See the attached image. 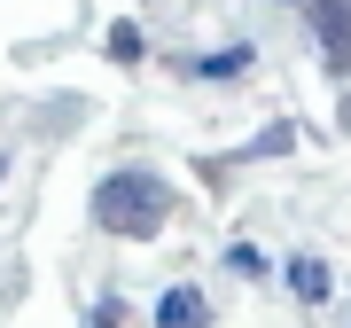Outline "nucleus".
I'll list each match as a JSON object with an SVG mask.
<instances>
[{
	"label": "nucleus",
	"mask_w": 351,
	"mask_h": 328,
	"mask_svg": "<svg viewBox=\"0 0 351 328\" xmlns=\"http://www.w3.org/2000/svg\"><path fill=\"white\" fill-rule=\"evenodd\" d=\"M164 219H172V188L156 172H110L94 188V227L110 235H156Z\"/></svg>",
	"instance_id": "1"
},
{
	"label": "nucleus",
	"mask_w": 351,
	"mask_h": 328,
	"mask_svg": "<svg viewBox=\"0 0 351 328\" xmlns=\"http://www.w3.org/2000/svg\"><path fill=\"white\" fill-rule=\"evenodd\" d=\"M313 24H320L328 71H351V0H313Z\"/></svg>",
	"instance_id": "2"
},
{
	"label": "nucleus",
	"mask_w": 351,
	"mask_h": 328,
	"mask_svg": "<svg viewBox=\"0 0 351 328\" xmlns=\"http://www.w3.org/2000/svg\"><path fill=\"white\" fill-rule=\"evenodd\" d=\"M156 328H211V305H203V290H164L156 297Z\"/></svg>",
	"instance_id": "3"
},
{
	"label": "nucleus",
	"mask_w": 351,
	"mask_h": 328,
	"mask_svg": "<svg viewBox=\"0 0 351 328\" xmlns=\"http://www.w3.org/2000/svg\"><path fill=\"white\" fill-rule=\"evenodd\" d=\"M289 281H297V297H304V305H328V290H336L320 258H289Z\"/></svg>",
	"instance_id": "4"
},
{
	"label": "nucleus",
	"mask_w": 351,
	"mask_h": 328,
	"mask_svg": "<svg viewBox=\"0 0 351 328\" xmlns=\"http://www.w3.org/2000/svg\"><path fill=\"white\" fill-rule=\"evenodd\" d=\"M141 47H149L141 24H117V32H110V55H117V63H141Z\"/></svg>",
	"instance_id": "5"
},
{
	"label": "nucleus",
	"mask_w": 351,
	"mask_h": 328,
	"mask_svg": "<svg viewBox=\"0 0 351 328\" xmlns=\"http://www.w3.org/2000/svg\"><path fill=\"white\" fill-rule=\"evenodd\" d=\"M226 266H234V274H265V258L250 250V242H234V250H226Z\"/></svg>",
	"instance_id": "6"
},
{
	"label": "nucleus",
	"mask_w": 351,
	"mask_h": 328,
	"mask_svg": "<svg viewBox=\"0 0 351 328\" xmlns=\"http://www.w3.org/2000/svg\"><path fill=\"white\" fill-rule=\"evenodd\" d=\"M117 320H125V313H117V297H101V305H94V328H117Z\"/></svg>",
	"instance_id": "7"
}]
</instances>
